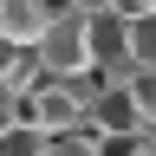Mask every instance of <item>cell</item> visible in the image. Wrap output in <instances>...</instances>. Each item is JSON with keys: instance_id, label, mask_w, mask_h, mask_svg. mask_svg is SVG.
I'll list each match as a JSON object with an SVG mask.
<instances>
[{"instance_id": "obj_1", "label": "cell", "mask_w": 156, "mask_h": 156, "mask_svg": "<svg viewBox=\"0 0 156 156\" xmlns=\"http://www.w3.org/2000/svg\"><path fill=\"white\" fill-rule=\"evenodd\" d=\"M39 65H46V78H85L91 72V39H85V13H65L52 20L46 33H39Z\"/></svg>"}, {"instance_id": "obj_2", "label": "cell", "mask_w": 156, "mask_h": 156, "mask_svg": "<svg viewBox=\"0 0 156 156\" xmlns=\"http://www.w3.org/2000/svg\"><path fill=\"white\" fill-rule=\"evenodd\" d=\"M85 39H91V72L104 78H130V13H85Z\"/></svg>"}, {"instance_id": "obj_3", "label": "cell", "mask_w": 156, "mask_h": 156, "mask_svg": "<svg viewBox=\"0 0 156 156\" xmlns=\"http://www.w3.org/2000/svg\"><path fill=\"white\" fill-rule=\"evenodd\" d=\"M46 26H52L46 0H0V39H7V46H39Z\"/></svg>"}, {"instance_id": "obj_4", "label": "cell", "mask_w": 156, "mask_h": 156, "mask_svg": "<svg viewBox=\"0 0 156 156\" xmlns=\"http://www.w3.org/2000/svg\"><path fill=\"white\" fill-rule=\"evenodd\" d=\"M46 156H104V150H98V130H91V124H78V130L46 136Z\"/></svg>"}, {"instance_id": "obj_5", "label": "cell", "mask_w": 156, "mask_h": 156, "mask_svg": "<svg viewBox=\"0 0 156 156\" xmlns=\"http://www.w3.org/2000/svg\"><path fill=\"white\" fill-rule=\"evenodd\" d=\"M130 98H136V111H143V130H156V65H130Z\"/></svg>"}, {"instance_id": "obj_6", "label": "cell", "mask_w": 156, "mask_h": 156, "mask_svg": "<svg viewBox=\"0 0 156 156\" xmlns=\"http://www.w3.org/2000/svg\"><path fill=\"white\" fill-rule=\"evenodd\" d=\"M130 58L136 65H156V7L150 13H130Z\"/></svg>"}, {"instance_id": "obj_7", "label": "cell", "mask_w": 156, "mask_h": 156, "mask_svg": "<svg viewBox=\"0 0 156 156\" xmlns=\"http://www.w3.org/2000/svg\"><path fill=\"white\" fill-rule=\"evenodd\" d=\"M0 156H46V130H33V124H13L7 136H0Z\"/></svg>"}, {"instance_id": "obj_8", "label": "cell", "mask_w": 156, "mask_h": 156, "mask_svg": "<svg viewBox=\"0 0 156 156\" xmlns=\"http://www.w3.org/2000/svg\"><path fill=\"white\" fill-rule=\"evenodd\" d=\"M13 124H20V98H13V91H0V136H7Z\"/></svg>"}, {"instance_id": "obj_9", "label": "cell", "mask_w": 156, "mask_h": 156, "mask_svg": "<svg viewBox=\"0 0 156 156\" xmlns=\"http://www.w3.org/2000/svg\"><path fill=\"white\" fill-rule=\"evenodd\" d=\"M78 13H124V0H72Z\"/></svg>"}, {"instance_id": "obj_10", "label": "cell", "mask_w": 156, "mask_h": 156, "mask_svg": "<svg viewBox=\"0 0 156 156\" xmlns=\"http://www.w3.org/2000/svg\"><path fill=\"white\" fill-rule=\"evenodd\" d=\"M150 143H156V130H150Z\"/></svg>"}]
</instances>
